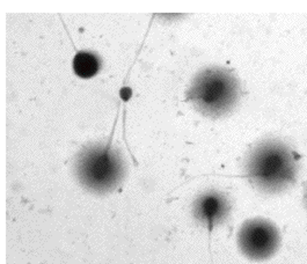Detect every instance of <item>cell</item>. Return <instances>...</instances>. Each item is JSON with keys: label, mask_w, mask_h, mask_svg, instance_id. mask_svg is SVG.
<instances>
[{"label": "cell", "mask_w": 307, "mask_h": 264, "mask_svg": "<svg viewBox=\"0 0 307 264\" xmlns=\"http://www.w3.org/2000/svg\"><path fill=\"white\" fill-rule=\"evenodd\" d=\"M305 203H306V207H307V188L305 190Z\"/></svg>", "instance_id": "8"}, {"label": "cell", "mask_w": 307, "mask_h": 264, "mask_svg": "<svg viewBox=\"0 0 307 264\" xmlns=\"http://www.w3.org/2000/svg\"><path fill=\"white\" fill-rule=\"evenodd\" d=\"M239 96L238 79L230 70L222 68L202 70L186 93L187 101L191 102L199 113L210 117H219L229 113Z\"/></svg>", "instance_id": "2"}, {"label": "cell", "mask_w": 307, "mask_h": 264, "mask_svg": "<svg viewBox=\"0 0 307 264\" xmlns=\"http://www.w3.org/2000/svg\"><path fill=\"white\" fill-rule=\"evenodd\" d=\"M230 203L224 195L218 191L204 192L194 204V214L198 221L212 231L228 217Z\"/></svg>", "instance_id": "5"}, {"label": "cell", "mask_w": 307, "mask_h": 264, "mask_svg": "<svg viewBox=\"0 0 307 264\" xmlns=\"http://www.w3.org/2000/svg\"><path fill=\"white\" fill-rule=\"evenodd\" d=\"M238 245L244 256L254 261H262L277 252L281 245V233L267 219H249L240 227Z\"/></svg>", "instance_id": "4"}, {"label": "cell", "mask_w": 307, "mask_h": 264, "mask_svg": "<svg viewBox=\"0 0 307 264\" xmlns=\"http://www.w3.org/2000/svg\"><path fill=\"white\" fill-rule=\"evenodd\" d=\"M251 182L267 192H278L295 182L298 174L297 154L279 140H265L249 154L246 165Z\"/></svg>", "instance_id": "1"}, {"label": "cell", "mask_w": 307, "mask_h": 264, "mask_svg": "<svg viewBox=\"0 0 307 264\" xmlns=\"http://www.w3.org/2000/svg\"><path fill=\"white\" fill-rule=\"evenodd\" d=\"M100 69L97 57L91 52H79L73 58V70L78 77L88 79L94 77Z\"/></svg>", "instance_id": "6"}, {"label": "cell", "mask_w": 307, "mask_h": 264, "mask_svg": "<svg viewBox=\"0 0 307 264\" xmlns=\"http://www.w3.org/2000/svg\"><path fill=\"white\" fill-rule=\"evenodd\" d=\"M121 96L124 98V100H128V98L131 96V91L128 87L123 88L121 91Z\"/></svg>", "instance_id": "7"}, {"label": "cell", "mask_w": 307, "mask_h": 264, "mask_svg": "<svg viewBox=\"0 0 307 264\" xmlns=\"http://www.w3.org/2000/svg\"><path fill=\"white\" fill-rule=\"evenodd\" d=\"M77 175L92 191L114 190L123 177V161L110 146L88 147L77 161Z\"/></svg>", "instance_id": "3"}]
</instances>
